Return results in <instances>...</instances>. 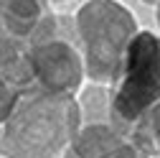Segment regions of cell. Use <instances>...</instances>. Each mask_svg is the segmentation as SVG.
Instances as JSON below:
<instances>
[{
    "instance_id": "obj_2",
    "label": "cell",
    "mask_w": 160,
    "mask_h": 158,
    "mask_svg": "<svg viewBox=\"0 0 160 158\" xmlns=\"http://www.w3.org/2000/svg\"><path fill=\"white\" fill-rule=\"evenodd\" d=\"M160 102V36L150 31H137L112 79L109 110L112 120L132 128L148 110Z\"/></svg>"
},
{
    "instance_id": "obj_8",
    "label": "cell",
    "mask_w": 160,
    "mask_h": 158,
    "mask_svg": "<svg viewBox=\"0 0 160 158\" xmlns=\"http://www.w3.org/2000/svg\"><path fill=\"white\" fill-rule=\"evenodd\" d=\"M155 158H160V155H155Z\"/></svg>"
},
{
    "instance_id": "obj_3",
    "label": "cell",
    "mask_w": 160,
    "mask_h": 158,
    "mask_svg": "<svg viewBox=\"0 0 160 158\" xmlns=\"http://www.w3.org/2000/svg\"><path fill=\"white\" fill-rule=\"evenodd\" d=\"M76 23L84 38V56H87V76L94 82H112L114 71L119 66V59L125 54V46L137 33L135 15L125 10L122 5H114V13L107 23V31H102V13H99V0L87 3L76 13Z\"/></svg>"
},
{
    "instance_id": "obj_7",
    "label": "cell",
    "mask_w": 160,
    "mask_h": 158,
    "mask_svg": "<svg viewBox=\"0 0 160 158\" xmlns=\"http://www.w3.org/2000/svg\"><path fill=\"white\" fill-rule=\"evenodd\" d=\"M158 21H160V5H158Z\"/></svg>"
},
{
    "instance_id": "obj_1",
    "label": "cell",
    "mask_w": 160,
    "mask_h": 158,
    "mask_svg": "<svg viewBox=\"0 0 160 158\" xmlns=\"http://www.w3.org/2000/svg\"><path fill=\"white\" fill-rule=\"evenodd\" d=\"M76 102L71 94L26 92L10 117L0 125V155L56 158L76 138Z\"/></svg>"
},
{
    "instance_id": "obj_4",
    "label": "cell",
    "mask_w": 160,
    "mask_h": 158,
    "mask_svg": "<svg viewBox=\"0 0 160 158\" xmlns=\"http://www.w3.org/2000/svg\"><path fill=\"white\" fill-rule=\"evenodd\" d=\"M132 130L135 133H132L130 145L140 153V158L160 155V102L140 117L132 125Z\"/></svg>"
},
{
    "instance_id": "obj_6",
    "label": "cell",
    "mask_w": 160,
    "mask_h": 158,
    "mask_svg": "<svg viewBox=\"0 0 160 158\" xmlns=\"http://www.w3.org/2000/svg\"><path fill=\"white\" fill-rule=\"evenodd\" d=\"M48 3H64V0H48Z\"/></svg>"
},
{
    "instance_id": "obj_5",
    "label": "cell",
    "mask_w": 160,
    "mask_h": 158,
    "mask_svg": "<svg viewBox=\"0 0 160 158\" xmlns=\"http://www.w3.org/2000/svg\"><path fill=\"white\" fill-rule=\"evenodd\" d=\"M102 158H140V153H137L130 143H122L117 150H112V153H107V155H102Z\"/></svg>"
}]
</instances>
